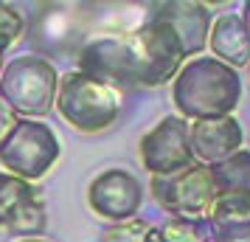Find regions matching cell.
Segmentation results:
<instances>
[{"label":"cell","mask_w":250,"mask_h":242,"mask_svg":"<svg viewBox=\"0 0 250 242\" xmlns=\"http://www.w3.org/2000/svg\"><path fill=\"white\" fill-rule=\"evenodd\" d=\"M171 102L186 121L233 115L242 102V76L216 57H194L171 82Z\"/></svg>","instance_id":"cell-1"},{"label":"cell","mask_w":250,"mask_h":242,"mask_svg":"<svg viewBox=\"0 0 250 242\" xmlns=\"http://www.w3.org/2000/svg\"><path fill=\"white\" fill-rule=\"evenodd\" d=\"M121 104H124V90L104 85L82 70H68L59 76V93L54 107L65 118V124H70L76 132L96 135L110 130L121 115Z\"/></svg>","instance_id":"cell-2"},{"label":"cell","mask_w":250,"mask_h":242,"mask_svg":"<svg viewBox=\"0 0 250 242\" xmlns=\"http://www.w3.org/2000/svg\"><path fill=\"white\" fill-rule=\"evenodd\" d=\"M93 12L82 3H37L28 14L25 40L37 57H76L90 40Z\"/></svg>","instance_id":"cell-3"},{"label":"cell","mask_w":250,"mask_h":242,"mask_svg":"<svg viewBox=\"0 0 250 242\" xmlns=\"http://www.w3.org/2000/svg\"><path fill=\"white\" fill-rule=\"evenodd\" d=\"M59 70L37 54L14 57L0 73V99L17 118H42L57 104Z\"/></svg>","instance_id":"cell-4"},{"label":"cell","mask_w":250,"mask_h":242,"mask_svg":"<svg viewBox=\"0 0 250 242\" xmlns=\"http://www.w3.org/2000/svg\"><path fill=\"white\" fill-rule=\"evenodd\" d=\"M129 54H132V88L169 85L188 62L177 31L155 14L144 28L129 34Z\"/></svg>","instance_id":"cell-5"},{"label":"cell","mask_w":250,"mask_h":242,"mask_svg":"<svg viewBox=\"0 0 250 242\" xmlns=\"http://www.w3.org/2000/svg\"><path fill=\"white\" fill-rule=\"evenodd\" d=\"M62 155L57 132L48 127L45 121L37 118H20L14 130L0 144V166L3 172L17 175L28 183L45 177L57 166Z\"/></svg>","instance_id":"cell-6"},{"label":"cell","mask_w":250,"mask_h":242,"mask_svg":"<svg viewBox=\"0 0 250 242\" xmlns=\"http://www.w3.org/2000/svg\"><path fill=\"white\" fill-rule=\"evenodd\" d=\"M149 192L169 217L183 220H211L214 211V177L208 163H191L174 175L149 177Z\"/></svg>","instance_id":"cell-7"},{"label":"cell","mask_w":250,"mask_h":242,"mask_svg":"<svg viewBox=\"0 0 250 242\" xmlns=\"http://www.w3.org/2000/svg\"><path fill=\"white\" fill-rule=\"evenodd\" d=\"M138 158L152 177L188 169L191 163H197L191 150V121L180 115H163L155 127L141 135Z\"/></svg>","instance_id":"cell-8"},{"label":"cell","mask_w":250,"mask_h":242,"mask_svg":"<svg viewBox=\"0 0 250 242\" xmlns=\"http://www.w3.org/2000/svg\"><path fill=\"white\" fill-rule=\"evenodd\" d=\"M48 225L45 200L34 183L0 172V231L31 240Z\"/></svg>","instance_id":"cell-9"},{"label":"cell","mask_w":250,"mask_h":242,"mask_svg":"<svg viewBox=\"0 0 250 242\" xmlns=\"http://www.w3.org/2000/svg\"><path fill=\"white\" fill-rule=\"evenodd\" d=\"M141 203H144V186L124 166L104 169L87 186V208L99 220H107L110 225L138 217Z\"/></svg>","instance_id":"cell-10"},{"label":"cell","mask_w":250,"mask_h":242,"mask_svg":"<svg viewBox=\"0 0 250 242\" xmlns=\"http://www.w3.org/2000/svg\"><path fill=\"white\" fill-rule=\"evenodd\" d=\"M211 177L216 200L208 222L222 225L250 220V150H239L225 161L211 163Z\"/></svg>","instance_id":"cell-11"},{"label":"cell","mask_w":250,"mask_h":242,"mask_svg":"<svg viewBox=\"0 0 250 242\" xmlns=\"http://www.w3.org/2000/svg\"><path fill=\"white\" fill-rule=\"evenodd\" d=\"M76 70L93 79L113 85L118 90L132 88V54H129V34H96L76 54Z\"/></svg>","instance_id":"cell-12"},{"label":"cell","mask_w":250,"mask_h":242,"mask_svg":"<svg viewBox=\"0 0 250 242\" xmlns=\"http://www.w3.org/2000/svg\"><path fill=\"white\" fill-rule=\"evenodd\" d=\"M152 14L166 20V23L177 31L186 57H203L208 48V34H211V12L205 3H188V0H163V3H152Z\"/></svg>","instance_id":"cell-13"},{"label":"cell","mask_w":250,"mask_h":242,"mask_svg":"<svg viewBox=\"0 0 250 242\" xmlns=\"http://www.w3.org/2000/svg\"><path fill=\"white\" fill-rule=\"evenodd\" d=\"M191 150L200 163H219L245 150V130L233 115L191 121Z\"/></svg>","instance_id":"cell-14"},{"label":"cell","mask_w":250,"mask_h":242,"mask_svg":"<svg viewBox=\"0 0 250 242\" xmlns=\"http://www.w3.org/2000/svg\"><path fill=\"white\" fill-rule=\"evenodd\" d=\"M208 48L219 62L230 68H248L250 65V28L239 12L219 14L208 34Z\"/></svg>","instance_id":"cell-15"},{"label":"cell","mask_w":250,"mask_h":242,"mask_svg":"<svg viewBox=\"0 0 250 242\" xmlns=\"http://www.w3.org/2000/svg\"><path fill=\"white\" fill-rule=\"evenodd\" d=\"M158 234L163 237V242H214L208 220L169 217L166 222L158 225Z\"/></svg>","instance_id":"cell-16"},{"label":"cell","mask_w":250,"mask_h":242,"mask_svg":"<svg viewBox=\"0 0 250 242\" xmlns=\"http://www.w3.org/2000/svg\"><path fill=\"white\" fill-rule=\"evenodd\" d=\"M25 28H28L25 14L12 3H0V59L25 37Z\"/></svg>","instance_id":"cell-17"},{"label":"cell","mask_w":250,"mask_h":242,"mask_svg":"<svg viewBox=\"0 0 250 242\" xmlns=\"http://www.w3.org/2000/svg\"><path fill=\"white\" fill-rule=\"evenodd\" d=\"M155 228L149 220L132 217L126 222H113L110 228L102 234V242H146L149 231Z\"/></svg>","instance_id":"cell-18"},{"label":"cell","mask_w":250,"mask_h":242,"mask_svg":"<svg viewBox=\"0 0 250 242\" xmlns=\"http://www.w3.org/2000/svg\"><path fill=\"white\" fill-rule=\"evenodd\" d=\"M211 237L214 242H250V220L222 222V225L211 222Z\"/></svg>","instance_id":"cell-19"},{"label":"cell","mask_w":250,"mask_h":242,"mask_svg":"<svg viewBox=\"0 0 250 242\" xmlns=\"http://www.w3.org/2000/svg\"><path fill=\"white\" fill-rule=\"evenodd\" d=\"M17 121H20V118H17V115L9 110V104L0 99V144L6 141V135L14 130V124H17Z\"/></svg>","instance_id":"cell-20"},{"label":"cell","mask_w":250,"mask_h":242,"mask_svg":"<svg viewBox=\"0 0 250 242\" xmlns=\"http://www.w3.org/2000/svg\"><path fill=\"white\" fill-rule=\"evenodd\" d=\"M146 242H163V237H160V234H158V228H152V231H149Z\"/></svg>","instance_id":"cell-21"},{"label":"cell","mask_w":250,"mask_h":242,"mask_svg":"<svg viewBox=\"0 0 250 242\" xmlns=\"http://www.w3.org/2000/svg\"><path fill=\"white\" fill-rule=\"evenodd\" d=\"M242 17H245V23H248V28H250V3L245 6V12H242Z\"/></svg>","instance_id":"cell-22"},{"label":"cell","mask_w":250,"mask_h":242,"mask_svg":"<svg viewBox=\"0 0 250 242\" xmlns=\"http://www.w3.org/2000/svg\"><path fill=\"white\" fill-rule=\"evenodd\" d=\"M17 242H48V240H40V237H31V240H17Z\"/></svg>","instance_id":"cell-23"},{"label":"cell","mask_w":250,"mask_h":242,"mask_svg":"<svg viewBox=\"0 0 250 242\" xmlns=\"http://www.w3.org/2000/svg\"><path fill=\"white\" fill-rule=\"evenodd\" d=\"M0 62H3V59H0ZM0 73H3V65H0Z\"/></svg>","instance_id":"cell-24"},{"label":"cell","mask_w":250,"mask_h":242,"mask_svg":"<svg viewBox=\"0 0 250 242\" xmlns=\"http://www.w3.org/2000/svg\"><path fill=\"white\" fill-rule=\"evenodd\" d=\"M248 76H250V65H248Z\"/></svg>","instance_id":"cell-25"}]
</instances>
